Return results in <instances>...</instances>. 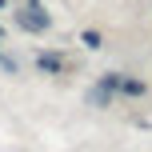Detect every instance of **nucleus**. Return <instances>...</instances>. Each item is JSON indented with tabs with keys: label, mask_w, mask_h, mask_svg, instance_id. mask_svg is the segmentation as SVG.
I'll use <instances>...</instances> for the list:
<instances>
[]
</instances>
